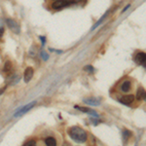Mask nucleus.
Returning <instances> with one entry per match:
<instances>
[{
	"instance_id": "12",
	"label": "nucleus",
	"mask_w": 146,
	"mask_h": 146,
	"mask_svg": "<svg viewBox=\"0 0 146 146\" xmlns=\"http://www.w3.org/2000/svg\"><path fill=\"white\" fill-rule=\"evenodd\" d=\"M131 84L129 81H125L123 84H122L121 86V91L124 92V93H127V92H129V90H131Z\"/></svg>"
},
{
	"instance_id": "16",
	"label": "nucleus",
	"mask_w": 146,
	"mask_h": 146,
	"mask_svg": "<svg viewBox=\"0 0 146 146\" xmlns=\"http://www.w3.org/2000/svg\"><path fill=\"white\" fill-rule=\"evenodd\" d=\"M84 70L85 71H87L88 73H93L95 71V68H94L92 65H86V66L84 67Z\"/></svg>"
},
{
	"instance_id": "14",
	"label": "nucleus",
	"mask_w": 146,
	"mask_h": 146,
	"mask_svg": "<svg viewBox=\"0 0 146 146\" xmlns=\"http://www.w3.org/2000/svg\"><path fill=\"white\" fill-rule=\"evenodd\" d=\"M45 143L47 146H56V141L54 137H47L45 139Z\"/></svg>"
},
{
	"instance_id": "3",
	"label": "nucleus",
	"mask_w": 146,
	"mask_h": 146,
	"mask_svg": "<svg viewBox=\"0 0 146 146\" xmlns=\"http://www.w3.org/2000/svg\"><path fill=\"white\" fill-rule=\"evenodd\" d=\"M70 4H71V2L68 0H56L54 3H52V8L54 10H60V9L69 6Z\"/></svg>"
},
{
	"instance_id": "7",
	"label": "nucleus",
	"mask_w": 146,
	"mask_h": 146,
	"mask_svg": "<svg viewBox=\"0 0 146 146\" xmlns=\"http://www.w3.org/2000/svg\"><path fill=\"white\" fill-rule=\"evenodd\" d=\"M83 102L86 104L92 105V106H100V100L98 98H84Z\"/></svg>"
},
{
	"instance_id": "1",
	"label": "nucleus",
	"mask_w": 146,
	"mask_h": 146,
	"mask_svg": "<svg viewBox=\"0 0 146 146\" xmlns=\"http://www.w3.org/2000/svg\"><path fill=\"white\" fill-rule=\"evenodd\" d=\"M68 135L73 140L78 143H84L87 140V133L80 127H71L68 129Z\"/></svg>"
},
{
	"instance_id": "5",
	"label": "nucleus",
	"mask_w": 146,
	"mask_h": 146,
	"mask_svg": "<svg viewBox=\"0 0 146 146\" xmlns=\"http://www.w3.org/2000/svg\"><path fill=\"white\" fill-rule=\"evenodd\" d=\"M145 60H146V55L143 52L136 54V56H135V62L136 64L138 65H145Z\"/></svg>"
},
{
	"instance_id": "2",
	"label": "nucleus",
	"mask_w": 146,
	"mask_h": 146,
	"mask_svg": "<svg viewBox=\"0 0 146 146\" xmlns=\"http://www.w3.org/2000/svg\"><path fill=\"white\" fill-rule=\"evenodd\" d=\"M6 23H7V27L10 28L11 31H13L15 34H19L21 32L20 25L16 21H14L13 19H7Z\"/></svg>"
},
{
	"instance_id": "13",
	"label": "nucleus",
	"mask_w": 146,
	"mask_h": 146,
	"mask_svg": "<svg viewBox=\"0 0 146 146\" xmlns=\"http://www.w3.org/2000/svg\"><path fill=\"white\" fill-rule=\"evenodd\" d=\"M20 79H21V75L20 74L13 75V76L10 77V79H9V84H10V85H14V84L18 83V82L20 81Z\"/></svg>"
},
{
	"instance_id": "11",
	"label": "nucleus",
	"mask_w": 146,
	"mask_h": 146,
	"mask_svg": "<svg viewBox=\"0 0 146 146\" xmlns=\"http://www.w3.org/2000/svg\"><path fill=\"white\" fill-rule=\"evenodd\" d=\"M136 98L137 100H145V90L144 88L140 87V88L137 89V92H136Z\"/></svg>"
},
{
	"instance_id": "20",
	"label": "nucleus",
	"mask_w": 146,
	"mask_h": 146,
	"mask_svg": "<svg viewBox=\"0 0 146 146\" xmlns=\"http://www.w3.org/2000/svg\"><path fill=\"white\" fill-rule=\"evenodd\" d=\"M98 119H91V121L93 122V124L94 125H98V123H100V121H96Z\"/></svg>"
},
{
	"instance_id": "17",
	"label": "nucleus",
	"mask_w": 146,
	"mask_h": 146,
	"mask_svg": "<svg viewBox=\"0 0 146 146\" xmlns=\"http://www.w3.org/2000/svg\"><path fill=\"white\" fill-rule=\"evenodd\" d=\"M40 56H41V58H42V60H47L49 58V55L44 50L41 51V53H40Z\"/></svg>"
},
{
	"instance_id": "19",
	"label": "nucleus",
	"mask_w": 146,
	"mask_h": 146,
	"mask_svg": "<svg viewBox=\"0 0 146 146\" xmlns=\"http://www.w3.org/2000/svg\"><path fill=\"white\" fill-rule=\"evenodd\" d=\"M6 88L7 87L5 86V87H2V88H0V96L2 95V94L4 93V92H5V90H6Z\"/></svg>"
},
{
	"instance_id": "15",
	"label": "nucleus",
	"mask_w": 146,
	"mask_h": 146,
	"mask_svg": "<svg viewBox=\"0 0 146 146\" xmlns=\"http://www.w3.org/2000/svg\"><path fill=\"white\" fill-rule=\"evenodd\" d=\"M131 133L129 131H128V129H125V131H123V141L125 143L129 140V138L131 137Z\"/></svg>"
},
{
	"instance_id": "4",
	"label": "nucleus",
	"mask_w": 146,
	"mask_h": 146,
	"mask_svg": "<svg viewBox=\"0 0 146 146\" xmlns=\"http://www.w3.org/2000/svg\"><path fill=\"white\" fill-rule=\"evenodd\" d=\"M35 104H36V101H33V102L28 103V104H27L25 106H23V107L21 108V109L19 110V111L16 113L15 115H14V116H15V117H21V116H23V115L25 114V113H27V111H29V110L31 109V108L33 107Z\"/></svg>"
},
{
	"instance_id": "8",
	"label": "nucleus",
	"mask_w": 146,
	"mask_h": 146,
	"mask_svg": "<svg viewBox=\"0 0 146 146\" xmlns=\"http://www.w3.org/2000/svg\"><path fill=\"white\" fill-rule=\"evenodd\" d=\"M133 100H135V96H133V95L124 96H122V98L119 100L120 102L123 103V104H126V105L133 103Z\"/></svg>"
},
{
	"instance_id": "10",
	"label": "nucleus",
	"mask_w": 146,
	"mask_h": 146,
	"mask_svg": "<svg viewBox=\"0 0 146 146\" xmlns=\"http://www.w3.org/2000/svg\"><path fill=\"white\" fill-rule=\"evenodd\" d=\"M12 71H13V65H12V62L10 60H7L4 64L3 67V72L6 73V74H11Z\"/></svg>"
},
{
	"instance_id": "21",
	"label": "nucleus",
	"mask_w": 146,
	"mask_h": 146,
	"mask_svg": "<svg viewBox=\"0 0 146 146\" xmlns=\"http://www.w3.org/2000/svg\"><path fill=\"white\" fill-rule=\"evenodd\" d=\"M40 39L42 40V44H45V41H46V39H45V37H43V36H40Z\"/></svg>"
},
{
	"instance_id": "22",
	"label": "nucleus",
	"mask_w": 146,
	"mask_h": 146,
	"mask_svg": "<svg viewBox=\"0 0 146 146\" xmlns=\"http://www.w3.org/2000/svg\"><path fill=\"white\" fill-rule=\"evenodd\" d=\"M3 32H4V29L2 27H0V37H1L2 35H3Z\"/></svg>"
},
{
	"instance_id": "24",
	"label": "nucleus",
	"mask_w": 146,
	"mask_h": 146,
	"mask_svg": "<svg viewBox=\"0 0 146 146\" xmlns=\"http://www.w3.org/2000/svg\"><path fill=\"white\" fill-rule=\"evenodd\" d=\"M73 1H78V0H73Z\"/></svg>"
},
{
	"instance_id": "23",
	"label": "nucleus",
	"mask_w": 146,
	"mask_h": 146,
	"mask_svg": "<svg viewBox=\"0 0 146 146\" xmlns=\"http://www.w3.org/2000/svg\"><path fill=\"white\" fill-rule=\"evenodd\" d=\"M129 5H128V6H127V7H125V8H124V10H123V12H125V11H127V9H128V8H129Z\"/></svg>"
},
{
	"instance_id": "18",
	"label": "nucleus",
	"mask_w": 146,
	"mask_h": 146,
	"mask_svg": "<svg viewBox=\"0 0 146 146\" xmlns=\"http://www.w3.org/2000/svg\"><path fill=\"white\" fill-rule=\"evenodd\" d=\"M23 146H36V142L34 140H29L27 143H25Z\"/></svg>"
},
{
	"instance_id": "9",
	"label": "nucleus",
	"mask_w": 146,
	"mask_h": 146,
	"mask_svg": "<svg viewBox=\"0 0 146 146\" xmlns=\"http://www.w3.org/2000/svg\"><path fill=\"white\" fill-rule=\"evenodd\" d=\"M76 109L80 110V111L84 112V113H87V114H90L92 116H95V117H98V114L96 113L95 110L91 109V108H88V107H83V106H75Z\"/></svg>"
},
{
	"instance_id": "6",
	"label": "nucleus",
	"mask_w": 146,
	"mask_h": 146,
	"mask_svg": "<svg viewBox=\"0 0 146 146\" xmlns=\"http://www.w3.org/2000/svg\"><path fill=\"white\" fill-rule=\"evenodd\" d=\"M33 73H34V70L32 67L28 66L25 68V74H23V78H25V83H28V82L31 80V78L33 77Z\"/></svg>"
}]
</instances>
